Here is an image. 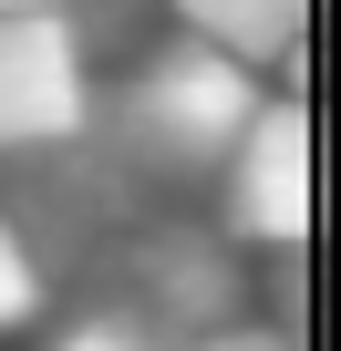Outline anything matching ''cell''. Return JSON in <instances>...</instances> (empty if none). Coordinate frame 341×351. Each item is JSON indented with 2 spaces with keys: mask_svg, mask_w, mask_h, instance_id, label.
I'll list each match as a JSON object with an SVG mask.
<instances>
[{
  "mask_svg": "<svg viewBox=\"0 0 341 351\" xmlns=\"http://www.w3.org/2000/svg\"><path fill=\"white\" fill-rule=\"evenodd\" d=\"M52 351H176V341H165L145 310H93V320H73Z\"/></svg>",
  "mask_w": 341,
  "mask_h": 351,
  "instance_id": "cell-5",
  "label": "cell"
},
{
  "mask_svg": "<svg viewBox=\"0 0 341 351\" xmlns=\"http://www.w3.org/2000/svg\"><path fill=\"white\" fill-rule=\"evenodd\" d=\"M83 114H93V73L73 11H11L0 21V155L73 145Z\"/></svg>",
  "mask_w": 341,
  "mask_h": 351,
  "instance_id": "cell-3",
  "label": "cell"
},
{
  "mask_svg": "<svg viewBox=\"0 0 341 351\" xmlns=\"http://www.w3.org/2000/svg\"><path fill=\"white\" fill-rule=\"evenodd\" d=\"M187 42L248 62V73H290L300 93V32H310V0H176Z\"/></svg>",
  "mask_w": 341,
  "mask_h": 351,
  "instance_id": "cell-4",
  "label": "cell"
},
{
  "mask_svg": "<svg viewBox=\"0 0 341 351\" xmlns=\"http://www.w3.org/2000/svg\"><path fill=\"white\" fill-rule=\"evenodd\" d=\"M176 351H300V330H290V320H238V310H228V320L187 330Z\"/></svg>",
  "mask_w": 341,
  "mask_h": 351,
  "instance_id": "cell-7",
  "label": "cell"
},
{
  "mask_svg": "<svg viewBox=\"0 0 341 351\" xmlns=\"http://www.w3.org/2000/svg\"><path fill=\"white\" fill-rule=\"evenodd\" d=\"M11 11H73V0H0V21H11Z\"/></svg>",
  "mask_w": 341,
  "mask_h": 351,
  "instance_id": "cell-8",
  "label": "cell"
},
{
  "mask_svg": "<svg viewBox=\"0 0 341 351\" xmlns=\"http://www.w3.org/2000/svg\"><path fill=\"white\" fill-rule=\"evenodd\" d=\"M32 310H42V269H32V248H21L11 207H0V330H21Z\"/></svg>",
  "mask_w": 341,
  "mask_h": 351,
  "instance_id": "cell-6",
  "label": "cell"
},
{
  "mask_svg": "<svg viewBox=\"0 0 341 351\" xmlns=\"http://www.w3.org/2000/svg\"><path fill=\"white\" fill-rule=\"evenodd\" d=\"M217 186H228V238L238 248L290 258L310 238V104L300 93H259V114L217 155Z\"/></svg>",
  "mask_w": 341,
  "mask_h": 351,
  "instance_id": "cell-2",
  "label": "cell"
},
{
  "mask_svg": "<svg viewBox=\"0 0 341 351\" xmlns=\"http://www.w3.org/2000/svg\"><path fill=\"white\" fill-rule=\"evenodd\" d=\"M259 114V73L207 52V42H176L155 52L134 83H124V145L155 165V176H217V155L238 145V124Z\"/></svg>",
  "mask_w": 341,
  "mask_h": 351,
  "instance_id": "cell-1",
  "label": "cell"
}]
</instances>
